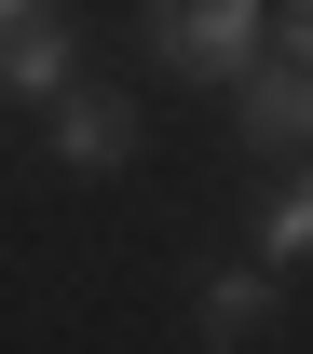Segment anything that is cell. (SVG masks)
<instances>
[{"label":"cell","instance_id":"6da1fadb","mask_svg":"<svg viewBox=\"0 0 313 354\" xmlns=\"http://www.w3.org/2000/svg\"><path fill=\"white\" fill-rule=\"evenodd\" d=\"M136 28H150V55H164L178 82H231V68L272 41V0H136Z\"/></svg>","mask_w":313,"mask_h":354},{"label":"cell","instance_id":"7a4b0ae2","mask_svg":"<svg viewBox=\"0 0 313 354\" xmlns=\"http://www.w3.org/2000/svg\"><path fill=\"white\" fill-rule=\"evenodd\" d=\"M231 150H245V164H286V150H313V68H300V55H245V68H231Z\"/></svg>","mask_w":313,"mask_h":354},{"label":"cell","instance_id":"3957f363","mask_svg":"<svg viewBox=\"0 0 313 354\" xmlns=\"http://www.w3.org/2000/svg\"><path fill=\"white\" fill-rule=\"evenodd\" d=\"M41 136H55L68 177H123V164H136V109L95 95V82H55V95H41Z\"/></svg>","mask_w":313,"mask_h":354},{"label":"cell","instance_id":"277c9868","mask_svg":"<svg viewBox=\"0 0 313 354\" xmlns=\"http://www.w3.org/2000/svg\"><path fill=\"white\" fill-rule=\"evenodd\" d=\"M272 327H286V300H272V259L259 272H205V286H191V341H272Z\"/></svg>","mask_w":313,"mask_h":354},{"label":"cell","instance_id":"5b68a950","mask_svg":"<svg viewBox=\"0 0 313 354\" xmlns=\"http://www.w3.org/2000/svg\"><path fill=\"white\" fill-rule=\"evenodd\" d=\"M55 82H82V28H68V14H28V28H14V41H0V95H28V109H41Z\"/></svg>","mask_w":313,"mask_h":354},{"label":"cell","instance_id":"8992f818","mask_svg":"<svg viewBox=\"0 0 313 354\" xmlns=\"http://www.w3.org/2000/svg\"><path fill=\"white\" fill-rule=\"evenodd\" d=\"M259 259H272V272L313 259V150H286V177L259 191Z\"/></svg>","mask_w":313,"mask_h":354},{"label":"cell","instance_id":"52a82bcc","mask_svg":"<svg viewBox=\"0 0 313 354\" xmlns=\"http://www.w3.org/2000/svg\"><path fill=\"white\" fill-rule=\"evenodd\" d=\"M272 55H300V68H313V0H272Z\"/></svg>","mask_w":313,"mask_h":354},{"label":"cell","instance_id":"ba28073f","mask_svg":"<svg viewBox=\"0 0 313 354\" xmlns=\"http://www.w3.org/2000/svg\"><path fill=\"white\" fill-rule=\"evenodd\" d=\"M28 14H41V0H0V41H14V28H28Z\"/></svg>","mask_w":313,"mask_h":354}]
</instances>
